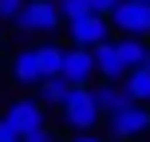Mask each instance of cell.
<instances>
[{
	"label": "cell",
	"mask_w": 150,
	"mask_h": 142,
	"mask_svg": "<svg viewBox=\"0 0 150 142\" xmlns=\"http://www.w3.org/2000/svg\"><path fill=\"white\" fill-rule=\"evenodd\" d=\"M59 111H63V122H67L71 130H95V122L103 119V114H99V107H95V95H91V87H87V83H71V91L63 95Z\"/></svg>",
	"instance_id": "cell-1"
},
{
	"label": "cell",
	"mask_w": 150,
	"mask_h": 142,
	"mask_svg": "<svg viewBox=\"0 0 150 142\" xmlns=\"http://www.w3.org/2000/svg\"><path fill=\"white\" fill-rule=\"evenodd\" d=\"M107 24H115L122 36H150V0H119Z\"/></svg>",
	"instance_id": "cell-2"
},
{
	"label": "cell",
	"mask_w": 150,
	"mask_h": 142,
	"mask_svg": "<svg viewBox=\"0 0 150 142\" xmlns=\"http://www.w3.org/2000/svg\"><path fill=\"white\" fill-rule=\"evenodd\" d=\"M107 119H111V134H115V138H138V134L150 130V111H146V103H134V99H127V103H122L119 111H111Z\"/></svg>",
	"instance_id": "cell-3"
},
{
	"label": "cell",
	"mask_w": 150,
	"mask_h": 142,
	"mask_svg": "<svg viewBox=\"0 0 150 142\" xmlns=\"http://www.w3.org/2000/svg\"><path fill=\"white\" fill-rule=\"evenodd\" d=\"M12 24L20 32H55L63 20L55 12V0H24V8L16 12Z\"/></svg>",
	"instance_id": "cell-4"
},
{
	"label": "cell",
	"mask_w": 150,
	"mask_h": 142,
	"mask_svg": "<svg viewBox=\"0 0 150 142\" xmlns=\"http://www.w3.org/2000/svg\"><path fill=\"white\" fill-rule=\"evenodd\" d=\"M67 32H71L75 47H95L99 40L111 36V24H107V16L87 12V16H75V20H67Z\"/></svg>",
	"instance_id": "cell-5"
},
{
	"label": "cell",
	"mask_w": 150,
	"mask_h": 142,
	"mask_svg": "<svg viewBox=\"0 0 150 142\" xmlns=\"http://www.w3.org/2000/svg\"><path fill=\"white\" fill-rule=\"evenodd\" d=\"M4 119L12 122L16 138H20V134H28V130H40V126H44V103H36V99H16V103L8 107Z\"/></svg>",
	"instance_id": "cell-6"
},
{
	"label": "cell",
	"mask_w": 150,
	"mask_h": 142,
	"mask_svg": "<svg viewBox=\"0 0 150 142\" xmlns=\"http://www.w3.org/2000/svg\"><path fill=\"white\" fill-rule=\"evenodd\" d=\"M59 75L67 83H87L91 75H95V59H91V47H71V52H63V67Z\"/></svg>",
	"instance_id": "cell-7"
},
{
	"label": "cell",
	"mask_w": 150,
	"mask_h": 142,
	"mask_svg": "<svg viewBox=\"0 0 150 142\" xmlns=\"http://www.w3.org/2000/svg\"><path fill=\"white\" fill-rule=\"evenodd\" d=\"M91 59H95V71L103 75V79H122V75H127V67H122V59H119V47L111 44V36L91 47Z\"/></svg>",
	"instance_id": "cell-8"
},
{
	"label": "cell",
	"mask_w": 150,
	"mask_h": 142,
	"mask_svg": "<svg viewBox=\"0 0 150 142\" xmlns=\"http://www.w3.org/2000/svg\"><path fill=\"white\" fill-rule=\"evenodd\" d=\"M12 75L20 87H36L44 75H40V63H36V47H24V52H16L12 59Z\"/></svg>",
	"instance_id": "cell-9"
},
{
	"label": "cell",
	"mask_w": 150,
	"mask_h": 142,
	"mask_svg": "<svg viewBox=\"0 0 150 142\" xmlns=\"http://www.w3.org/2000/svg\"><path fill=\"white\" fill-rule=\"evenodd\" d=\"M122 91H127V99H134V103H150V67H142V63L130 67Z\"/></svg>",
	"instance_id": "cell-10"
},
{
	"label": "cell",
	"mask_w": 150,
	"mask_h": 142,
	"mask_svg": "<svg viewBox=\"0 0 150 142\" xmlns=\"http://www.w3.org/2000/svg\"><path fill=\"white\" fill-rule=\"evenodd\" d=\"M95 95V107H99V114H111V111H119L122 103H127V91H122V83H103V87H95L91 91Z\"/></svg>",
	"instance_id": "cell-11"
},
{
	"label": "cell",
	"mask_w": 150,
	"mask_h": 142,
	"mask_svg": "<svg viewBox=\"0 0 150 142\" xmlns=\"http://www.w3.org/2000/svg\"><path fill=\"white\" fill-rule=\"evenodd\" d=\"M36 87H40V99H44V103L59 107V103H63V95L71 91V83L63 79V75H44V79H40Z\"/></svg>",
	"instance_id": "cell-12"
},
{
	"label": "cell",
	"mask_w": 150,
	"mask_h": 142,
	"mask_svg": "<svg viewBox=\"0 0 150 142\" xmlns=\"http://www.w3.org/2000/svg\"><path fill=\"white\" fill-rule=\"evenodd\" d=\"M115 47H119V59H122V67H127V71L138 67V63H142V55H146V44H142L138 36H122Z\"/></svg>",
	"instance_id": "cell-13"
},
{
	"label": "cell",
	"mask_w": 150,
	"mask_h": 142,
	"mask_svg": "<svg viewBox=\"0 0 150 142\" xmlns=\"http://www.w3.org/2000/svg\"><path fill=\"white\" fill-rule=\"evenodd\" d=\"M36 63H40V75H59V67H63V47H55V44L36 47Z\"/></svg>",
	"instance_id": "cell-14"
},
{
	"label": "cell",
	"mask_w": 150,
	"mask_h": 142,
	"mask_svg": "<svg viewBox=\"0 0 150 142\" xmlns=\"http://www.w3.org/2000/svg\"><path fill=\"white\" fill-rule=\"evenodd\" d=\"M55 12H59L63 24H67V20H75V16H87L91 4H87V0H55Z\"/></svg>",
	"instance_id": "cell-15"
},
{
	"label": "cell",
	"mask_w": 150,
	"mask_h": 142,
	"mask_svg": "<svg viewBox=\"0 0 150 142\" xmlns=\"http://www.w3.org/2000/svg\"><path fill=\"white\" fill-rule=\"evenodd\" d=\"M20 8H24V0H0V20H16Z\"/></svg>",
	"instance_id": "cell-16"
},
{
	"label": "cell",
	"mask_w": 150,
	"mask_h": 142,
	"mask_svg": "<svg viewBox=\"0 0 150 142\" xmlns=\"http://www.w3.org/2000/svg\"><path fill=\"white\" fill-rule=\"evenodd\" d=\"M20 142H52V130L40 126V130H28V134H20Z\"/></svg>",
	"instance_id": "cell-17"
},
{
	"label": "cell",
	"mask_w": 150,
	"mask_h": 142,
	"mask_svg": "<svg viewBox=\"0 0 150 142\" xmlns=\"http://www.w3.org/2000/svg\"><path fill=\"white\" fill-rule=\"evenodd\" d=\"M87 4H91V12H95V16H111V8L119 4V0H87Z\"/></svg>",
	"instance_id": "cell-18"
},
{
	"label": "cell",
	"mask_w": 150,
	"mask_h": 142,
	"mask_svg": "<svg viewBox=\"0 0 150 142\" xmlns=\"http://www.w3.org/2000/svg\"><path fill=\"white\" fill-rule=\"evenodd\" d=\"M0 142H16V130H12L8 119H0Z\"/></svg>",
	"instance_id": "cell-19"
},
{
	"label": "cell",
	"mask_w": 150,
	"mask_h": 142,
	"mask_svg": "<svg viewBox=\"0 0 150 142\" xmlns=\"http://www.w3.org/2000/svg\"><path fill=\"white\" fill-rule=\"evenodd\" d=\"M71 142H103V138H95V134H91V130H79V134H75Z\"/></svg>",
	"instance_id": "cell-20"
},
{
	"label": "cell",
	"mask_w": 150,
	"mask_h": 142,
	"mask_svg": "<svg viewBox=\"0 0 150 142\" xmlns=\"http://www.w3.org/2000/svg\"><path fill=\"white\" fill-rule=\"evenodd\" d=\"M142 67H150V47H146V55H142Z\"/></svg>",
	"instance_id": "cell-21"
},
{
	"label": "cell",
	"mask_w": 150,
	"mask_h": 142,
	"mask_svg": "<svg viewBox=\"0 0 150 142\" xmlns=\"http://www.w3.org/2000/svg\"><path fill=\"white\" fill-rule=\"evenodd\" d=\"M16 142H20V138H16Z\"/></svg>",
	"instance_id": "cell-22"
}]
</instances>
